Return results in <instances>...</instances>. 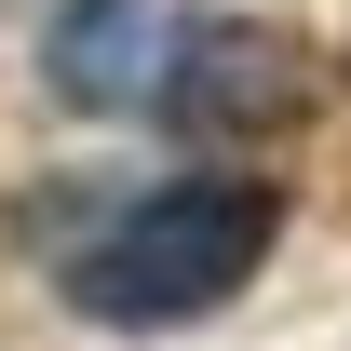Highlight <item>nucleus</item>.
I'll list each match as a JSON object with an SVG mask.
<instances>
[{
    "instance_id": "1",
    "label": "nucleus",
    "mask_w": 351,
    "mask_h": 351,
    "mask_svg": "<svg viewBox=\"0 0 351 351\" xmlns=\"http://www.w3.org/2000/svg\"><path fill=\"white\" fill-rule=\"evenodd\" d=\"M270 243H284V189L270 176H162L95 243H68V311L108 324V338H176V324L243 298L270 270Z\"/></svg>"
},
{
    "instance_id": "2",
    "label": "nucleus",
    "mask_w": 351,
    "mask_h": 351,
    "mask_svg": "<svg viewBox=\"0 0 351 351\" xmlns=\"http://www.w3.org/2000/svg\"><path fill=\"white\" fill-rule=\"evenodd\" d=\"M162 108H176V135H203V149H270V135L311 122V41L298 27H189Z\"/></svg>"
},
{
    "instance_id": "3",
    "label": "nucleus",
    "mask_w": 351,
    "mask_h": 351,
    "mask_svg": "<svg viewBox=\"0 0 351 351\" xmlns=\"http://www.w3.org/2000/svg\"><path fill=\"white\" fill-rule=\"evenodd\" d=\"M176 54H189V0H54L41 82L82 122H135V108H162Z\"/></svg>"
}]
</instances>
